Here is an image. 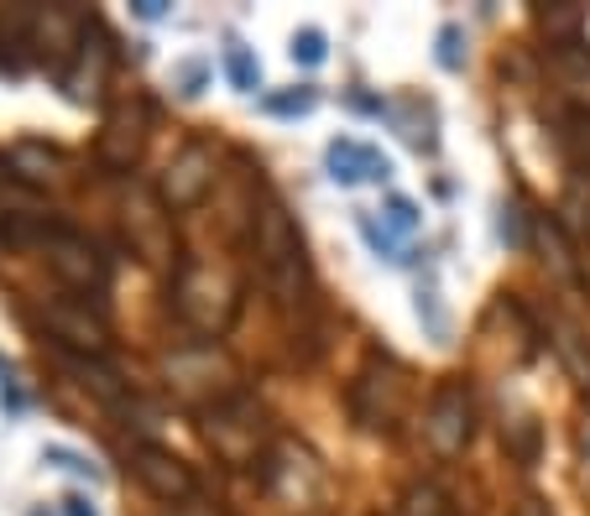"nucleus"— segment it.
Masks as SVG:
<instances>
[{
    "mask_svg": "<svg viewBox=\"0 0 590 516\" xmlns=\"http://www.w3.org/2000/svg\"><path fill=\"white\" fill-rule=\"evenodd\" d=\"M173 303L193 334H209V340H214V334H226V328L236 324V313H241V287H236L226 272L204 266V261H189L173 282Z\"/></svg>",
    "mask_w": 590,
    "mask_h": 516,
    "instance_id": "f257e3e1",
    "label": "nucleus"
},
{
    "mask_svg": "<svg viewBox=\"0 0 590 516\" xmlns=\"http://www.w3.org/2000/svg\"><path fill=\"white\" fill-rule=\"evenodd\" d=\"M257 261H261L267 287H272L282 303H293V297L303 293V276H309L303 235H298V224L288 220V209L272 204V199L257 209Z\"/></svg>",
    "mask_w": 590,
    "mask_h": 516,
    "instance_id": "f03ea898",
    "label": "nucleus"
},
{
    "mask_svg": "<svg viewBox=\"0 0 590 516\" xmlns=\"http://www.w3.org/2000/svg\"><path fill=\"white\" fill-rule=\"evenodd\" d=\"M402 407H408L402 371L392 361H366V371L350 381V413H356V423L371 433H392Z\"/></svg>",
    "mask_w": 590,
    "mask_h": 516,
    "instance_id": "7ed1b4c3",
    "label": "nucleus"
},
{
    "mask_svg": "<svg viewBox=\"0 0 590 516\" xmlns=\"http://www.w3.org/2000/svg\"><path fill=\"white\" fill-rule=\"evenodd\" d=\"M42 328H48V340L58 350H73L79 361H104V350H110V324H104L100 308H89L84 303H73V297H58L42 308Z\"/></svg>",
    "mask_w": 590,
    "mask_h": 516,
    "instance_id": "20e7f679",
    "label": "nucleus"
},
{
    "mask_svg": "<svg viewBox=\"0 0 590 516\" xmlns=\"http://www.w3.org/2000/svg\"><path fill=\"white\" fill-rule=\"evenodd\" d=\"M121 209H126L121 220H126V235H131V251H137L147 266H168V256H173V220H168L162 193L131 183Z\"/></svg>",
    "mask_w": 590,
    "mask_h": 516,
    "instance_id": "39448f33",
    "label": "nucleus"
},
{
    "mask_svg": "<svg viewBox=\"0 0 590 516\" xmlns=\"http://www.w3.org/2000/svg\"><path fill=\"white\" fill-rule=\"evenodd\" d=\"M42 251H48L58 282H69L73 293H94V297L104 293V256L94 251V241L79 235V230H69V224H48Z\"/></svg>",
    "mask_w": 590,
    "mask_h": 516,
    "instance_id": "423d86ee",
    "label": "nucleus"
},
{
    "mask_svg": "<svg viewBox=\"0 0 590 516\" xmlns=\"http://www.w3.org/2000/svg\"><path fill=\"white\" fill-rule=\"evenodd\" d=\"M168 381H178V392L199 396V402H226L236 396V365L214 350V344H199V350H183V355H168Z\"/></svg>",
    "mask_w": 590,
    "mask_h": 516,
    "instance_id": "0eeeda50",
    "label": "nucleus"
},
{
    "mask_svg": "<svg viewBox=\"0 0 590 516\" xmlns=\"http://www.w3.org/2000/svg\"><path fill=\"white\" fill-rule=\"evenodd\" d=\"M429 444L450 459V454H460V448L470 444V433H476V402H470V386L466 381H444L434 392V402H429Z\"/></svg>",
    "mask_w": 590,
    "mask_h": 516,
    "instance_id": "6e6552de",
    "label": "nucleus"
},
{
    "mask_svg": "<svg viewBox=\"0 0 590 516\" xmlns=\"http://www.w3.org/2000/svg\"><path fill=\"white\" fill-rule=\"evenodd\" d=\"M131 469H137V480L152 490L157 500H193L199 496V485H193V469L178 459L173 448L162 444H131Z\"/></svg>",
    "mask_w": 590,
    "mask_h": 516,
    "instance_id": "1a4fd4ad",
    "label": "nucleus"
},
{
    "mask_svg": "<svg viewBox=\"0 0 590 516\" xmlns=\"http://www.w3.org/2000/svg\"><path fill=\"white\" fill-rule=\"evenodd\" d=\"M141 146H147V104H116L100 131V162L110 172H131Z\"/></svg>",
    "mask_w": 590,
    "mask_h": 516,
    "instance_id": "9d476101",
    "label": "nucleus"
},
{
    "mask_svg": "<svg viewBox=\"0 0 590 516\" xmlns=\"http://www.w3.org/2000/svg\"><path fill=\"white\" fill-rule=\"evenodd\" d=\"M209 183H214V156H209V146H183V152L168 162L162 204L168 209H193L199 199H204Z\"/></svg>",
    "mask_w": 590,
    "mask_h": 516,
    "instance_id": "9b49d317",
    "label": "nucleus"
},
{
    "mask_svg": "<svg viewBox=\"0 0 590 516\" xmlns=\"http://www.w3.org/2000/svg\"><path fill=\"white\" fill-rule=\"evenodd\" d=\"M241 433L246 448H251V459H257L261 438H267V428H261V413L251 407V396H226V402H214L209 407V444L220 448V454H230V438Z\"/></svg>",
    "mask_w": 590,
    "mask_h": 516,
    "instance_id": "f8f14e48",
    "label": "nucleus"
},
{
    "mask_svg": "<svg viewBox=\"0 0 590 516\" xmlns=\"http://www.w3.org/2000/svg\"><path fill=\"white\" fill-rule=\"evenodd\" d=\"M324 162H330V178L334 183H361V178H377L382 183L387 172H392V162H387L377 146H366V141H350V136H334L330 146H324Z\"/></svg>",
    "mask_w": 590,
    "mask_h": 516,
    "instance_id": "ddd939ff",
    "label": "nucleus"
},
{
    "mask_svg": "<svg viewBox=\"0 0 590 516\" xmlns=\"http://www.w3.org/2000/svg\"><path fill=\"white\" fill-rule=\"evenodd\" d=\"M104 73H110V48L94 27H84V42L73 52V69H63V84H69L73 100H100Z\"/></svg>",
    "mask_w": 590,
    "mask_h": 516,
    "instance_id": "4468645a",
    "label": "nucleus"
},
{
    "mask_svg": "<svg viewBox=\"0 0 590 516\" xmlns=\"http://www.w3.org/2000/svg\"><path fill=\"white\" fill-rule=\"evenodd\" d=\"M539 27L549 32V42L559 48H574L580 42V27H586V6H543L539 11Z\"/></svg>",
    "mask_w": 590,
    "mask_h": 516,
    "instance_id": "2eb2a0df",
    "label": "nucleus"
},
{
    "mask_svg": "<svg viewBox=\"0 0 590 516\" xmlns=\"http://www.w3.org/2000/svg\"><path fill=\"white\" fill-rule=\"evenodd\" d=\"M554 350L564 355L570 376L580 381V386H590V340H586V334H580L574 324H554Z\"/></svg>",
    "mask_w": 590,
    "mask_h": 516,
    "instance_id": "dca6fc26",
    "label": "nucleus"
},
{
    "mask_svg": "<svg viewBox=\"0 0 590 516\" xmlns=\"http://www.w3.org/2000/svg\"><path fill=\"white\" fill-rule=\"evenodd\" d=\"M398 516H460V512H454V500L444 496L434 480H423L398 500Z\"/></svg>",
    "mask_w": 590,
    "mask_h": 516,
    "instance_id": "f3484780",
    "label": "nucleus"
},
{
    "mask_svg": "<svg viewBox=\"0 0 590 516\" xmlns=\"http://www.w3.org/2000/svg\"><path fill=\"white\" fill-rule=\"evenodd\" d=\"M533 230H539V245L549 251V266H554L559 276H574V251H570V241H564V224L549 220V214H539Z\"/></svg>",
    "mask_w": 590,
    "mask_h": 516,
    "instance_id": "a211bd4d",
    "label": "nucleus"
},
{
    "mask_svg": "<svg viewBox=\"0 0 590 516\" xmlns=\"http://www.w3.org/2000/svg\"><path fill=\"white\" fill-rule=\"evenodd\" d=\"M226 73L241 94H257L261 89V63L251 58V48H241V42H226Z\"/></svg>",
    "mask_w": 590,
    "mask_h": 516,
    "instance_id": "6ab92c4d",
    "label": "nucleus"
},
{
    "mask_svg": "<svg viewBox=\"0 0 590 516\" xmlns=\"http://www.w3.org/2000/svg\"><path fill=\"white\" fill-rule=\"evenodd\" d=\"M382 224L392 230V235H413L418 224H423V209L413 204V199H402V193H392L382 204Z\"/></svg>",
    "mask_w": 590,
    "mask_h": 516,
    "instance_id": "aec40b11",
    "label": "nucleus"
},
{
    "mask_svg": "<svg viewBox=\"0 0 590 516\" xmlns=\"http://www.w3.org/2000/svg\"><path fill=\"white\" fill-rule=\"evenodd\" d=\"M361 235H366V241H371V251H377V256H387V261H402V241H398V235H392V230H387L382 220H377V214H361Z\"/></svg>",
    "mask_w": 590,
    "mask_h": 516,
    "instance_id": "412c9836",
    "label": "nucleus"
},
{
    "mask_svg": "<svg viewBox=\"0 0 590 516\" xmlns=\"http://www.w3.org/2000/svg\"><path fill=\"white\" fill-rule=\"evenodd\" d=\"M313 104H319V94H313V89H288V94H267V110H272V115H309Z\"/></svg>",
    "mask_w": 590,
    "mask_h": 516,
    "instance_id": "4be33fe9",
    "label": "nucleus"
},
{
    "mask_svg": "<svg viewBox=\"0 0 590 516\" xmlns=\"http://www.w3.org/2000/svg\"><path fill=\"white\" fill-rule=\"evenodd\" d=\"M173 84H178V94H204V84H209V63L204 58H189V63H178L173 69Z\"/></svg>",
    "mask_w": 590,
    "mask_h": 516,
    "instance_id": "5701e85b",
    "label": "nucleus"
},
{
    "mask_svg": "<svg viewBox=\"0 0 590 516\" xmlns=\"http://www.w3.org/2000/svg\"><path fill=\"white\" fill-rule=\"evenodd\" d=\"M439 63L444 69H466V32L460 27H439Z\"/></svg>",
    "mask_w": 590,
    "mask_h": 516,
    "instance_id": "b1692460",
    "label": "nucleus"
},
{
    "mask_svg": "<svg viewBox=\"0 0 590 516\" xmlns=\"http://www.w3.org/2000/svg\"><path fill=\"white\" fill-rule=\"evenodd\" d=\"M293 63H324V32L319 27H303V32H293Z\"/></svg>",
    "mask_w": 590,
    "mask_h": 516,
    "instance_id": "393cba45",
    "label": "nucleus"
},
{
    "mask_svg": "<svg viewBox=\"0 0 590 516\" xmlns=\"http://www.w3.org/2000/svg\"><path fill=\"white\" fill-rule=\"evenodd\" d=\"M48 465L69 469V475H84L89 485L100 480V469H94V459H84V454H73V448H58V444H52V448H48Z\"/></svg>",
    "mask_w": 590,
    "mask_h": 516,
    "instance_id": "a878e982",
    "label": "nucleus"
},
{
    "mask_svg": "<svg viewBox=\"0 0 590 516\" xmlns=\"http://www.w3.org/2000/svg\"><path fill=\"white\" fill-rule=\"evenodd\" d=\"M137 17L141 21H162L168 17V0H137Z\"/></svg>",
    "mask_w": 590,
    "mask_h": 516,
    "instance_id": "bb28decb",
    "label": "nucleus"
},
{
    "mask_svg": "<svg viewBox=\"0 0 590 516\" xmlns=\"http://www.w3.org/2000/svg\"><path fill=\"white\" fill-rule=\"evenodd\" d=\"M512 516H554V512H549V500L528 496V500H518V512H512Z\"/></svg>",
    "mask_w": 590,
    "mask_h": 516,
    "instance_id": "cd10ccee",
    "label": "nucleus"
},
{
    "mask_svg": "<svg viewBox=\"0 0 590 516\" xmlns=\"http://www.w3.org/2000/svg\"><path fill=\"white\" fill-rule=\"evenodd\" d=\"M63 516H94V506H89L84 496H69L63 500Z\"/></svg>",
    "mask_w": 590,
    "mask_h": 516,
    "instance_id": "c85d7f7f",
    "label": "nucleus"
},
{
    "mask_svg": "<svg viewBox=\"0 0 590 516\" xmlns=\"http://www.w3.org/2000/svg\"><path fill=\"white\" fill-rule=\"evenodd\" d=\"M580 444H586V454H590V423H586V433H580Z\"/></svg>",
    "mask_w": 590,
    "mask_h": 516,
    "instance_id": "c756f323",
    "label": "nucleus"
}]
</instances>
